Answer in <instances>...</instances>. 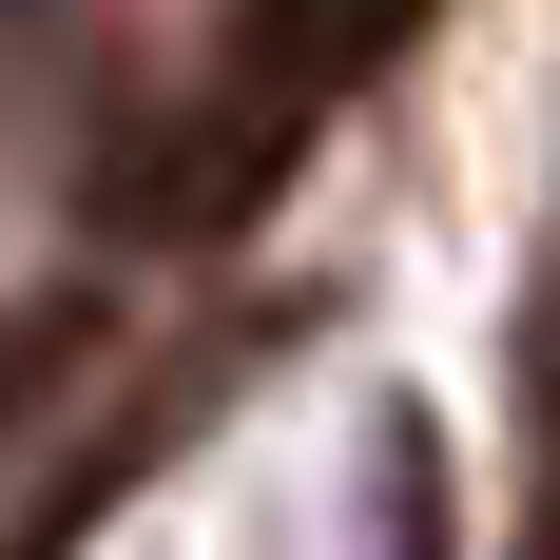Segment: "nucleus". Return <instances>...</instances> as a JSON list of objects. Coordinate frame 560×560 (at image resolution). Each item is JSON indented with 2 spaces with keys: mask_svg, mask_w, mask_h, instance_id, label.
<instances>
[]
</instances>
